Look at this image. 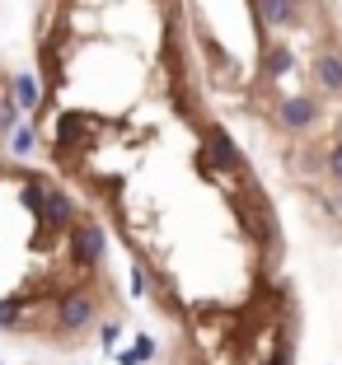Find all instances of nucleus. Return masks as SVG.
<instances>
[{"instance_id": "0eeeda50", "label": "nucleus", "mask_w": 342, "mask_h": 365, "mask_svg": "<svg viewBox=\"0 0 342 365\" xmlns=\"http://www.w3.org/2000/svg\"><path fill=\"white\" fill-rule=\"evenodd\" d=\"M323 173H328V178H333V182H338V187H342V140H338V145H333L328 155H323Z\"/></svg>"}, {"instance_id": "39448f33", "label": "nucleus", "mask_w": 342, "mask_h": 365, "mask_svg": "<svg viewBox=\"0 0 342 365\" xmlns=\"http://www.w3.org/2000/svg\"><path fill=\"white\" fill-rule=\"evenodd\" d=\"M258 5V19L268 24V29H291L300 24V0H253Z\"/></svg>"}, {"instance_id": "f03ea898", "label": "nucleus", "mask_w": 342, "mask_h": 365, "mask_svg": "<svg viewBox=\"0 0 342 365\" xmlns=\"http://www.w3.org/2000/svg\"><path fill=\"white\" fill-rule=\"evenodd\" d=\"M319 122V98L314 94H286L277 103V127L281 131H310Z\"/></svg>"}, {"instance_id": "423d86ee", "label": "nucleus", "mask_w": 342, "mask_h": 365, "mask_svg": "<svg viewBox=\"0 0 342 365\" xmlns=\"http://www.w3.org/2000/svg\"><path fill=\"white\" fill-rule=\"evenodd\" d=\"M263 71H268V76H286V71H291V47L268 52V56H263Z\"/></svg>"}, {"instance_id": "f257e3e1", "label": "nucleus", "mask_w": 342, "mask_h": 365, "mask_svg": "<svg viewBox=\"0 0 342 365\" xmlns=\"http://www.w3.org/2000/svg\"><path fill=\"white\" fill-rule=\"evenodd\" d=\"M14 103L0 89V136ZM104 272V230L80 215L66 187L0 155V333L75 342L99 323L94 281Z\"/></svg>"}, {"instance_id": "6e6552de", "label": "nucleus", "mask_w": 342, "mask_h": 365, "mask_svg": "<svg viewBox=\"0 0 342 365\" xmlns=\"http://www.w3.org/2000/svg\"><path fill=\"white\" fill-rule=\"evenodd\" d=\"M319 206L333 215V220H342V192H333V197H319Z\"/></svg>"}, {"instance_id": "7ed1b4c3", "label": "nucleus", "mask_w": 342, "mask_h": 365, "mask_svg": "<svg viewBox=\"0 0 342 365\" xmlns=\"http://www.w3.org/2000/svg\"><path fill=\"white\" fill-rule=\"evenodd\" d=\"M310 76H314V85H319L323 94H342V52H338V47H323V52H314Z\"/></svg>"}, {"instance_id": "20e7f679", "label": "nucleus", "mask_w": 342, "mask_h": 365, "mask_svg": "<svg viewBox=\"0 0 342 365\" xmlns=\"http://www.w3.org/2000/svg\"><path fill=\"white\" fill-rule=\"evenodd\" d=\"M202 155L211 160V169H239V150H235V140L225 136L221 127H206V131H202Z\"/></svg>"}]
</instances>
